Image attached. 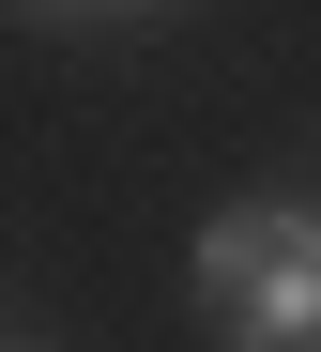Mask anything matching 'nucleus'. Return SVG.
Listing matches in <instances>:
<instances>
[{"label": "nucleus", "mask_w": 321, "mask_h": 352, "mask_svg": "<svg viewBox=\"0 0 321 352\" xmlns=\"http://www.w3.org/2000/svg\"><path fill=\"white\" fill-rule=\"evenodd\" d=\"M0 352H46V337H0Z\"/></svg>", "instance_id": "obj_3"}, {"label": "nucleus", "mask_w": 321, "mask_h": 352, "mask_svg": "<svg viewBox=\"0 0 321 352\" xmlns=\"http://www.w3.org/2000/svg\"><path fill=\"white\" fill-rule=\"evenodd\" d=\"M122 16H168V0H61V31H122Z\"/></svg>", "instance_id": "obj_2"}, {"label": "nucleus", "mask_w": 321, "mask_h": 352, "mask_svg": "<svg viewBox=\"0 0 321 352\" xmlns=\"http://www.w3.org/2000/svg\"><path fill=\"white\" fill-rule=\"evenodd\" d=\"M199 322L230 352H306L321 337V199H230L199 230Z\"/></svg>", "instance_id": "obj_1"}, {"label": "nucleus", "mask_w": 321, "mask_h": 352, "mask_svg": "<svg viewBox=\"0 0 321 352\" xmlns=\"http://www.w3.org/2000/svg\"><path fill=\"white\" fill-rule=\"evenodd\" d=\"M46 16H61V0H46Z\"/></svg>", "instance_id": "obj_4"}]
</instances>
